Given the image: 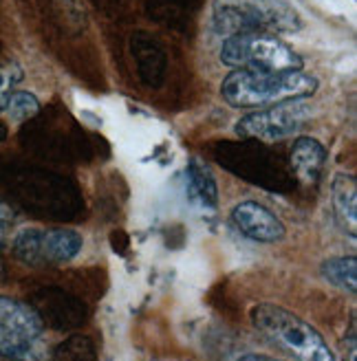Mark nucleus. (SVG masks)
<instances>
[{
	"label": "nucleus",
	"mask_w": 357,
	"mask_h": 361,
	"mask_svg": "<svg viewBox=\"0 0 357 361\" xmlns=\"http://www.w3.org/2000/svg\"><path fill=\"white\" fill-rule=\"evenodd\" d=\"M16 256L27 264H42L40 260V231L38 229H23L13 240Z\"/></svg>",
	"instance_id": "nucleus-15"
},
{
	"label": "nucleus",
	"mask_w": 357,
	"mask_h": 361,
	"mask_svg": "<svg viewBox=\"0 0 357 361\" xmlns=\"http://www.w3.org/2000/svg\"><path fill=\"white\" fill-rule=\"evenodd\" d=\"M327 164V148L313 137H298L291 148V166L302 183H315Z\"/></svg>",
	"instance_id": "nucleus-7"
},
{
	"label": "nucleus",
	"mask_w": 357,
	"mask_h": 361,
	"mask_svg": "<svg viewBox=\"0 0 357 361\" xmlns=\"http://www.w3.org/2000/svg\"><path fill=\"white\" fill-rule=\"evenodd\" d=\"M254 329L296 361H337L333 350L309 322L278 304H258L249 313Z\"/></svg>",
	"instance_id": "nucleus-3"
},
{
	"label": "nucleus",
	"mask_w": 357,
	"mask_h": 361,
	"mask_svg": "<svg viewBox=\"0 0 357 361\" xmlns=\"http://www.w3.org/2000/svg\"><path fill=\"white\" fill-rule=\"evenodd\" d=\"M221 62L234 71L284 73L302 71L305 62L298 53L270 33H234L221 47Z\"/></svg>",
	"instance_id": "nucleus-4"
},
{
	"label": "nucleus",
	"mask_w": 357,
	"mask_h": 361,
	"mask_svg": "<svg viewBox=\"0 0 357 361\" xmlns=\"http://www.w3.org/2000/svg\"><path fill=\"white\" fill-rule=\"evenodd\" d=\"M186 192L190 203L214 209L219 205V185L214 180L212 172L201 164V161L192 159L186 168Z\"/></svg>",
	"instance_id": "nucleus-10"
},
{
	"label": "nucleus",
	"mask_w": 357,
	"mask_h": 361,
	"mask_svg": "<svg viewBox=\"0 0 357 361\" xmlns=\"http://www.w3.org/2000/svg\"><path fill=\"white\" fill-rule=\"evenodd\" d=\"M311 117L307 102H284L249 113L236 121V135L260 141H280L298 135Z\"/></svg>",
	"instance_id": "nucleus-5"
},
{
	"label": "nucleus",
	"mask_w": 357,
	"mask_h": 361,
	"mask_svg": "<svg viewBox=\"0 0 357 361\" xmlns=\"http://www.w3.org/2000/svg\"><path fill=\"white\" fill-rule=\"evenodd\" d=\"M5 137H7V128H5V123L0 121V141H3Z\"/></svg>",
	"instance_id": "nucleus-20"
},
{
	"label": "nucleus",
	"mask_w": 357,
	"mask_h": 361,
	"mask_svg": "<svg viewBox=\"0 0 357 361\" xmlns=\"http://www.w3.org/2000/svg\"><path fill=\"white\" fill-rule=\"evenodd\" d=\"M20 68L16 66H3L0 68V113L5 111L7 99L13 93V86L20 82Z\"/></svg>",
	"instance_id": "nucleus-16"
},
{
	"label": "nucleus",
	"mask_w": 357,
	"mask_h": 361,
	"mask_svg": "<svg viewBox=\"0 0 357 361\" xmlns=\"http://www.w3.org/2000/svg\"><path fill=\"white\" fill-rule=\"evenodd\" d=\"M317 86V80L305 71H231L221 82V97L234 108H270L284 102H305L315 95Z\"/></svg>",
	"instance_id": "nucleus-1"
},
{
	"label": "nucleus",
	"mask_w": 357,
	"mask_h": 361,
	"mask_svg": "<svg viewBox=\"0 0 357 361\" xmlns=\"http://www.w3.org/2000/svg\"><path fill=\"white\" fill-rule=\"evenodd\" d=\"M231 223L238 227L243 236L256 243H278L284 238V223L278 216L256 201H243L231 209Z\"/></svg>",
	"instance_id": "nucleus-6"
},
{
	"label": "nucleus",
	"mask_w": 357,
	"mask_h": 361,
	"mask_svg": "<svg viewBox=\"0 0 357 361\" xmlns=\"http://www.w3.org/2000/svg\"><path fill=\"white\" fill-rule=\"evenodd\" d=\"M5 233H7V223H5V221H0V240L5 238Z\"/></svg>",
	"instance_id": "nucleus-19"
},
{
	"label": "nucleus",
	"mask_w": 357,
	"mask_h": 361,
	"mask_svg": "<svg viewBox=\"0 0 357 361\" xmlns=\"http://www.w3.org/2000/svg\"><path fill=\"white\" fill-rule=\"evenodd\" d=\"M322 276L333 286L342 288V291L355 293L357 291V260L355 256H340L329 258L322 262Z\"/></svg>",
	"instance_id": "nucleus-13"
},
{
	"label": "nucleus",
	"mask_w": 357,
	"mask_h": 361,
	"mask_svg": "<svg viewBox=\"0 0 357 361\" xmlns=\"http://www.w3.org/2000/svg\"><path fill=\"white\" fill-rule=\"evenodd\" d=\"M238 361H282L276 357H267V355H243Z\"/></svg>",
	"instance_id": "nucleus-18"
},
{
	"label": "nucleus",
	"mask_w": 357,
	"mask_h": 361,
	"mask_svg": "<svg viewBox=\"0 0 357 361\" xmlns=\"http://www.w3.org/2000/svg\"><path fill=\"white\" fill-rule=\"evenodd\" d=\"M331 201L340 221L355 231L357 225V180L353 174L337 172L331 183Z\"/></svg>",
	"instance_id": "nucleus-12"
},
{
	"label": "nucleus",
	"mask_w": 357,
	"mask_h": 361,
	"mask_svg": "<svg viewBox=\"0 0 357 361\" xmlns=\"http://www.w3.org/2000/svg\"><path fill=\"white\" fill-rule=\"evenodd\" d=\"M82 236L73 229L40 231V260L42 262H68L82 251Z\"/></svg>",
	"instance_id": "nucleus-9"
},
{
	"label": "nucleus",
	"mask_w": 357,
	"mask_h": 361,
	"mask_svg": "<svg viewBox=\"0 0 357 361\" xmlns=\"http://www.w3.org/2000/svg\"><path fill=\"white\" fill-rule=\"evenodd\" d=\"M212 13L217 29L227 35H291L305 27L300 11L289 0H214Z\"/></svg>",
	"instance_id": "nucleus-2"
},
{
	"label": "nucleus",
	"mask_w": 357,
	"mask_h": 361,
	"mask_svg": "<svg viewBox=\"0 0 357 361\" xmlns=\"http://www.w3.org/2000/svg\"><path fill=\"white\" fill-rule=\"evenodd\" d=\"M5 111L13 121H27L40 113V102L29 90H13L7 99Z\"/></svg>",
	"instance_id": "nucleus-14"
},
{
	"label": "nucleus",
	"mask_w": 357,
	"mask_h": 361,
	"mask_svg": "<svg viewBox=\"0 0 357 361\" xmlns=\"http://www.w3.org/2000/svg\"><path fill=\"white\" fill-rule=\"evenodd\" d=\"M47 346L40 337L0 326V357L11 361H44Z\"/></svg>",
	"instance_id": "nucleus-8"
},
{
	"label": "nucleus",
	"mask_w": 357,
	"mask_h": 361,
	"mask_svg": "<svg viewBox=\"0 0 357 361\" xmlns=\"http://www.w3.org/2000/svg\"><path fill=\"white\" fill-rule=\"evenodd\" d=\"M0 221H5V223L13 221V209L5 201H0Z\"/></svg>",
	"instance_id": "nucleus-17"
},
{
	"label": "nucleus",
	"mask_w": 357,
	"mask_h": 361,
	"mask_svg": "<svg viewBox=\"0 0 357 361\" xmlns=\"http://www.w3.org/2000/svg\"><path fill=\"white\" fill-rule=\"evenodd\" d=\"M0 326L40 337L44 331V322H42L40 313L31 309L29 304L18 302L7 295H0Z\"/></svg>",
	"instance_id": "nucleus-11"
}]
</instances>
